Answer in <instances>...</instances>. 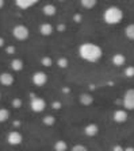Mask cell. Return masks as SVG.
I'll use <instances>...</instances> for the list:
<instances>
[{
    "label": "cell",
    "instance_id": "obj_28",
    "mask_svg": "<svg viewBox=\"0 0 134 151\" xmlns=\"http://www.w3.org/2000/svg\"><path fill=\"white\" fill-rule=\"evenodd\" d=\"M7 51H8V53H14V47H8V49H7Z\"/></svg>",
    "mask_w": 134,
    "mask_h": 151
},
{
    "label": "cell",
    "instance_id": "obj_3",
    "mask_svg": "<svg viewBox=\"0 0 134 151\" xmlns=\"http://www.w3.org/2000/svg\"><path fill=\"white\" fill-rule=\"evenodd\" d=\"M12 35L18 41H26L30 35V31L25 24H16L15 27L12 28Z\"/></svg>",
    "mask_w": 134,
    "mask_h": 151
},
{
    "label": "cell",
    "instance_id": "obj_11",
    "mask_svg": "<svg viewBox=\"0 0 134 151\" xmlns=\"http://www.w3.org/2000/svg\"><path fill=\"white\" fill-rule=\"evenodd\" d=\"M15 4L22 9H27V8H30V7L35 6V4H37V0H16Z\"/></svg>",
    "mask_w": 134,
    "mask_h": 151
},
{
    "label": "cell",
    "instance_id": "obj_30",
    "mask_svg": "<svg viewBox=\"0 0 134 151\" xmlns=\"http://www.w3.org/2000/svg\"><path fill=\"white\" fill-rule=\"evenodd\" d=\"M3 6H4V1H3V0H0V8H1Z\"/></svg>",
    "mask_w": 134,
    "mask_h": 151
},
{
    "label": "cell",
    "instance_id": "obj_25",
    "mask_svg": "<svg viewBox=\"0 0 134 151\" xmlns=\"http://www.w3.org/2000/svg\"><path fill=\"white\" fill-rule=\"evenodd\" d=\"M42 63H43L45 66H50L51 65V58H49V57H45V58H42Z\"/></svg>",
    "mask_w": 134,
    "mask_h": 151
},
{
    "label": "cell",
    "instance_id": "obj_31",
    "mask_svg": "<svg viewBox=\"0 0 134 151\" xmlns=\"http://www.w3.org/2000/svg\"><path fill=\"white\" fill-rule=\"evenodd\" d=\"M3 43H4V41L1 39V38H0V46H3Z\"/></svg>",
    "mask_w": 134,
    "mask_h": 151
},
{
    "label": "cell",
    "instance_id": "obj_17",
    "mask_svg": "<svg viewBox=\"0 0 134 151\" xmlns=\"http://www.w3.org/2000/svg\"><path fill=\"white\" fill-rule=\"evenodd\" d=\"M10 119V111L6 108H0V123H6Z\"/></svg>",
    "mask_w": 134,
    "mask_h": 151
},
{
    "label": "cell",
    "instance_id": "obj_13",
    "mask_svg": "<svg viewBox=\"0 0 134 151\" xmlns=\"http://www.w3.org/2000/svg\"><path fill=\"white\" fill-rule=\"evenodd\" d=\"M125 62H126V57H125L123 54L117 53L112 55V63H114L115 66H122V65H125Z\"/></svg>",
    "mask_w": 134,
    "mask_h": 151
},
{
    "label": "cell",
    "instance_id": "obj_23",
    "mask_svg": "<svg viewBox=\"0 0 134 151\" xmlns=\"http://www.w3.org/2000/svg\"><path fill=\"white\" fill-rule=\"evenodd\" d=\"M72 151H88V148L83 145H76L72 147Z\"/></svg>",
    "mask_w": 134,
    "mask_h": 151
},
{
    "label": "cell",
    "instance_id": "obj_10",
    "mask_svg": "<svg viewBox=\"0 0 134 151\" xmlns=\"http://www.w3.org/2000/svg\"><path fill=\"white\" fill-rule=\"evenodd\" d=\"M98 132H99V127L95 123H91V124H88L84 128V134L87 136H95V135H98Z\"/></svg>",
    "mask_w": 134,
    "mask_h": 151
},
{
    "label": "cell",
    "instance_id": "obj_16",
    "mask_svg": "<svg viewBox=\"0 0 134 151\" xmlns=\"http://www.w3.org/2000/svg\"><path fill=\"white\" fill-rule=\"evenodd\" d=\"M125 35H126L130 41H134V23L126 26V28H125Z\"/></svg>",
    "mask_w": 134,
    "mask_h": 151
},
{
    "label": "cell",
    "instance_id": "obj_5",
    "mask_svg": "<svg viewBox=\"0 0 134 151\" xmlns=\"http://www.w3.org/2000/svg\"><path fill=\"white\" fill-rule=\"evenodd\" d=\"M123 107L126 111H134V88L127 89L123 94Z\"/></svg>",
    "mask_w": 134,
    "mask_h": 151
},
{
    "label": "cell",
    "instance_id": "obj_2",
    "mask_svg": "<svg viewBox=\"0 0 134 151\" xmlns=\"http://www.w3.org/2000/svg\"><path fill=\"white\" fill-rule=\"evenodd\" d=\"M103 19H104V22L107 24H118L123 19V11L117 6H111L104 11Z\"/></svg>",
    "mask_w": 134,
    "mask_h": 151
},
{
    "label": "cell",
    "instance_id": "obj_9",
    "mask_svg": "<svg viewBox=\"0 0 134 151\" xmlns=\"http://www.w3.org/2000/svg\"><path fill=\"white\" fill-rule=\"evenodd\" d=\"M0 84L4 85V86H10V85L14 84V76L11 73H1L0 74Z\"/></svg>",
    "mask_w": 134,
    "mask_h": 151
},
{
    "label": "cell",
    "instance_id": "obj_29",
    "mask_svg": "<svg viewBox=\"0 0 134 151\" xmlns=\"http://www.w3.org/2000/svg\"><path fill=\"white\" fill-rule=\"evenodd\" d=\"M123 151H134V148L133 147H127V148H125Z\"/></svg>",
    "mask_w": 134,
    "mask_h": 151
},
{
    "label": "cell",
    "instance_id": "obj_21",
    "mask_svg": "<svg viewBox=\"0 0 134 151\" xmlns=\"http://www.w3.org/2000/svg\"><path fill=\"white\" fill-rule=\"evenodd\" d=\"M125 76L126 77H134V66H129L125 70Z\"/></svg>",
    "mask_w": 134,
    "mask_h": 151
},
{
    "label": "cell",
    "instance_id": "obj_19",
    "mask_svg": "<svg viewBox=\"0 0 134 151\" xmlns=\"http://www.w3.org/2000/svg\"><path fill=\"white\" fill-rule=\"evenodd\" d=\"M68 148L67 143H65L64 140H57L56 142V145H54V150L56 151H65Z\"/></svg>",
    "mask_w": 134,
    "mask_h": 151
},
{
    "label": "cell",
    "instance_id": "obj_8",
    "mask_svg": "<svg viewBox=\"0 0 134 151\" xmlns=\"http://www.w3.org/2000/svg\"><path fill=\"white\" fill-rule=\"evenodd\" d=\"M115 123H125L127 120V111L126 109H118L114 112V116H112Z\"/></svg>",
    "mask_w": 134,
    "mask_h": 151
},
{
    "label": "cell",
    "instance_id": "obj_20",
    "mask_svg": "<svg viewBox=\"0 0 134 151\" xmlns=\"http://www.w3.org/2000/svg\"><path fill=\"white\" fill-rule=\"evenodd\" d=\"M81 6L87 9H91L96 6V1L95 0H83V1H81Z\"/></svg>",
    "mask_w": 134,
    "mask_h": 151
},
{
    "label": "cell",
    "instance_id": "obj_4",
    "mask_svg": "<svg viewBox=\"0 0 134 151\" xmlns=\"http://www.w3.org/2000/svg\"><path fill=\"white\" fill-rule=\"evenodd\" d=\"M30 108H31L33 112L41 113V112H43L45 108H46V103H45L43 99L33 96V97H31V103H30Z\"/></svg>",
    "mask_w": 134,
    "mask_h": 151
},
{
    "label": "cell",
    "instance_id": "obj_27",
    "mask_svg": "<svg viewBox=\"0 0 134 151\" xmlns=\"http://www.w3.org/2000/svg\"><path fill=\"white\" fill-rule=\"evenodd\" d=\"M114 151H123V148L121 146H117V147H114Z\"/></svg>",
    "mask_w": 134,
    "mask_h": 151
},
{
    "label": "cell",
    "instance_id": "obj_24",
    "mask_svg": "<svg viewBox=\"0 0 134 151\" xmlns=\"http://www.w3.org/2000/svg\"><path fill=\"white\" fill-rule=\"evenodd\" d=\"M57 63H58V66H60V68H67V66H68V61L65 60V58H60Z\"/></svg>",
    "mask_w": 134,
    "mask_h": 151
},
{
    "label": "cell",
    "instance_id": "obj_14",
    "mask_svg": "<svg viewBox=\"0 0 134 151\" xmlns=\"http://www.w3.org/2000/svg\"><path fill=\"white\" fill-rule=\"evenodd\" d=\"M42 12H43L46 16H53V15H56V12H57V8H56L54 4H45L43 8H42Z\"/></svg>",
    "mask_w": 134,
    "mask_h": 151
},
{
    "label": "cell",
    "instance_id": "obj_22",
    "mask_svg": "<svg viewBox=\"0 0 134 151\" xmlns=\"http://www.w3.org/2000/svg\"><path fill=\"white\" fill-rule=\"evenodd\" d=\"M43 124H46V126H51V124H54V117L53 116L43 117Z\"/></svg>",
    "mask_w": 134,
    "mask_h": 151
},
{
    "label": "cell",
    "instance_id": "obj_32",
    "mask_svg": "<svg viewBox=\"0 0 134 151\" xmlns=\"http://www.w3.org/2000/svg\"><path fill=\"white\" fill-rule=\"evenodd\" d=\"M0 99H1V93H0Z\"/></svg>",
    "mask_w": 134,
    "mask_h": 151
},
{
    "label": "cell",
    "instance_id": "obj_6",
    "mask_svg": "<svg viewBox=\"0 0 134 151\" xmlns=\"http://www.w3.org/2000/svg\"><path fill=\"white\" fill-rule=\"evenodd\" d=\"M48 82V76L43 72H35L33 74V84L37 86H43Z\"/></svg>",
    "mask_w": 134,
    "mask_h": 151
},
{
    "label": "cell",
    "instance_id": "obj_12",
    "mask_svg": "<svg viewBox=\"0 0 134 151\" xmlns=\"http://www.w3.org/2000/svg\"><path fill=\"white\" fill-rule=\"evenodd\" d=\"M39 32H41L43 37H49L53 32V26L50 23H43V24L39 26Z\"/></svg>",
    "mask_w": 134,
    "mask_h": 151
},
{
    "label": "cell",
    "instance_id": "obj_15",
    "mask_svg": "<svg viewBox=\"0 0 134 151\" xmlns=\"http://www.w3.org/2000/svg\"><path fill=\"white\" fill-rule=\"evenodd\" d=\"M11 69L15 70V72H19L23 69V61L19 58H15V60L11 61Z\"/></svg>",
    "mask_w": 134,
    "mask_h": 151
},
{
    "label": "cell",
    "instance_id": "obj_1",
    "mask_svg": "<svg viewBox=\"0 0 134 151\" xmlns=\"http://www.w3.org/2000/svg\"><path fill=\"white\" fill-rule=\"evenodd\" d=\"M79 54L84 61L98 62L102 58L103 51L100 46H98L95 43H91V42H87V43H83L79 47Z\"/></svg>",
    "mask_w": 134,
    "mask_h": 151
},
{
    "label": "cell",
    "instance_id": "obj_7",
    "mask_svg": "<svg viewBox=\"0 0 134 151\" xmlns=\"http://www.w3.org/2000/svg\"><path fill=\"white\" fill-rule=\"evenodd\" d=\"M22 140H23V136L20 135V132H18V131L10 132V134H8V136H7V142H8L11 146L20 145V143H22Z\"/></svg>",
    "mask_w": 134,
    "mask_h": 151
},
{
    "label": "cell",
    "instance_id": "obj_18",
    "mask_svg": "<svg viewBox=\"0 0 134 151\" xmlns=\"http://www.w3.org/2000/svg\"><path fill=\"white\" fill-rule=\"evenodd\" d=\"M80 101H81V104H84V105H89V104L93 103V97L91 94H81Z\"/></svg>",
    "mask_w": 134,
    "mask_h": 151
},
{
    "label": "cell",
    "instance_id": "obj_26",
    "mask_svg": "<svg viewBox=\"0 0 134 151\" xmlns=\"http://www.w3.org/2000/svg\"><path fill=\"white\" fill-rule=\"evenodd\" d=\"M20 104H22V101H20V100H15V101H14V105H15V107H16V108L19 107Z\"/></svg>",
    "mask_w": 134,
    "mask_h": 151
}]
</instances>
